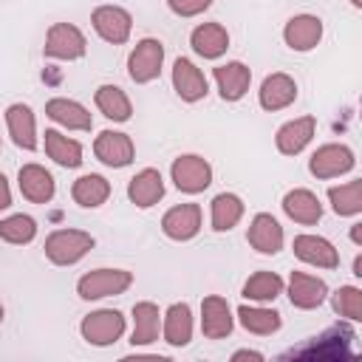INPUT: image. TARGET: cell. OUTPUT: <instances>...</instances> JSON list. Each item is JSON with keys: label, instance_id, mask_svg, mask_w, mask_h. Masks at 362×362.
<instances>
[{"label": "cell", "instance_id": "1", "mask_svg": "<svg viewBox=\"0 0 362 362\" xmlns=\"http://www.w3.org/2000/svg\"><path fill=\"white\" fill-rule=\"evenodd\" d=\"M93 235L82 229H54L45 238V257L54 266H74L93 249Z\"/></svg>", "mask_w": 362, "mask_h": 362}, {"label": "cell", "instance_id": "2", "mask_svg": "<svg viewBox=\"0 0 362 362\" xmlns=\"http://www.w3.org/2000/svg\"><path fill=\"white\" fill-rule=\"evenodd\" d=\"M133 283V274L127 269H93L76 280V294L82 300H105L124 294Z\"/></svg>", "mask_w": 362, "mask_h": 362}, {"label": "cell", "instance_id": "3", "mask_svg": "<svg viewBox=\"0 0 362 362\" xmlns=\"http://www.w3.org/2000/svg\"><path fill=\"white\" fill-rule=\"evenodd\" d=\"M124 314L116 311V308H99V311H90L88 317H82L79 322V334L88 345H96V348H107L113 342L122 339L124 334Z\"/></svg>", "mask_w": 362, "mask_h": 362}, {"label": "cell", "instance_id": "4", "mask_svg": "<svg viewBox=\"0 0 362 362\" xmlns=\"http://www.w3.org/2000/svg\"><path fill=\"white\" fill-rule=\"evenodd\" d=\"M161 65H164V42L156 37H144L136 42V48L127 57V76L136 85H147L158 79Z\"/></svg>", "mask_w": 362, "mask_h": 362}, {"label": "cell", "instance_id": "5", "mask_svg": "<svg viewBox=\"0 0 362 362\" xmlns=\"http://www.w3.org/2000/svg\"><path fill=\"white\" fill-rule=\"evenodd\" d=\"M354 339H356L354 328H348L345 322H339V325L328 328L325 334L314 337V342H308L305 348L294 351V356H311V359H314V356H317V359H348V356H354Z\"/></svg>", "mask_w": 362, "mask_h": 362}, {"label": "cell", "instance_id": "6", "mask_svg": "<svg viewBox=\"0 0 362 362\" xmlns=\"http://www.w3.org/2000/svg\"><path fill=\"white\" fill-rule=\"evenodd\" d=\"M85 51H88V40H85V34L74 23H54L48 28L45 45H42V54L45 57L74 62V59H82Z\"/></svg>", "mask_w": 362, "mask_h": 362}, {"label": "cell", "instance_id": "7", "mask_svg": "<svg viewBox=\"0 0 362 362\" xmlns=\"http://www.w3.org/2000/svg\"><path fill=\"white\" fill-rule=\"evenodd\" d=\"M170 175H173V184L187 192V195H198L204 192L209 184H212V167L204 156H195V153H184L173 161L170 167Z\"/></svg>", "mask_w": 362, "mask_h": 362}, {"label": "cell", "instance_id": "8", "mask_svg": "<svg viewBox=\"0 0 362 362\" xmlns=\"http://www.w3.org/2000/svg\"><path fill=\"white\" fill-rule=\"evenodd\" d=\"M354 164H356V158H354V150L348 144H322L308 158V173L314 178L325 181V178H337V175L351 173Z\"/></svg>", "mask_w": 362, "mask_h": 362}, {"label": "cell", "instance_id": "9", "mask_svg": "<svg viewBox=\"0 0 362 362\" xmlns=\"http://www.w3.org/2000/svg\"><path fill=\"white\" fill-rule=\"evenodd\" d=\"M90 25H93V31H96L105 42L122 45V42L130 40L133 17H130V11L122 8V6H99V8H93V14H90Z\"/></svg>", "mask_w": 362, "mask_h": 362}, {"label": "cell", "instance_id": "10", "mask_svg": "<svg viewBox=\"0 0 362 362\" xmlns=\"http://www.w3.org/2000/svg\"><path fill=\"white\" fill-rule=\"evenodd\" d=\"M93 156L105 164V167H127L136 156V147H133V139L127 133H119V130H102L93 141Z\"/></svg>", "mask_w": 362, "mask_h": 362}, {"label": "cell", "instance_id": "11", "mask_svg": "<svg viewBox=\"0 0 362 362\" xmlns=\"http://www.w3.org/2000/svg\"><path fill=\"white\" fill-rule=\"evenodd\" d=\"M161 232L170 240H192L201 232V206L198 204H175L161 218Z\"/></svg>", "mask_w": 362, "mask_h": 362}, {"label": "cell", "instance_id": "12", "mask_svg": "<svg viewBox=\"0 0 362 362\" xmlns=\"http://www.w3.org/2000/svg\"><path fill=\"white\" fill-rule=\"evenodd\" d=\"M235 328V317L232 308L226 303V297L221 294H209L201 300V331L206 339H223L229 337Z\"/></svg>", "mask_w": 362, "mask_h": 362}, {"label": "cell", "instance_id": "13", "mask_svg": "<svg viewBox=\"0 0 362 362\" xmlns=\"http://www.w3.org/2000/svg\"><path fill=\"white\" fill-rule=\"evenodd\" d=\"M246 240H249V246H252L255 252H260V255H277V252L283 249L286 235H283V226H280V221H277L274 215L257 212V215L252 218V223H249Z\"/></svg>", "mask_w": 362, "mask_h": 362}, {"label": "cell", "instance_id": "14", "mask_svg": "<svg viewBox=\"0 0 362 362\" xmlns=\"http://www.w3.org/2000/svg\"><path fill=\"white\" fill-rule=\"evenodd\" d=\"M328 297V286L322 277L308 274V272H291L288 277V300L294 308L311 311L317 305H322V300Z\"/></svg>", "mask_w": 362, "mask_h": 362}, {"label": "cell", "instance_id": "15", "mask_svg": "<svg viewBox=\"0 0 362 362\" xmlns=\"http://www.w3.org/2000/svg\"><path fill=\"white\" fill-rule=\"evenodd\" d=\"M173 88L184 102H198V99H204L209 93L204 71L187 57H178L173 62Z\"/></svg>", "mask_w": 362, "mask_h": 362}, {"label": "cell", "instance_id": "16", "mask_svg": "<svg viewBox=\"0 0 362 362\" xmlns=\"http://www.w3.org/2000/svg\"><path fill=\"white\" fill-rule=\"evenodd\" d=\"M291 249H294V257H300L308 266H317V269H337L339 266V252L334 249L331 240H325L320 235H297Z\"/></svg>", "mask_w": 362, "mask_h": 362}, {"label": "cell", "instance_id": "17", "mask_svg": "<svg viewBox=\"0 0 362 362\" xmlns=\"http://www.w3.org/2000/svg\"><path fill=\"white\" fill-rule=\"evenodd\" d=\"M283 40L291 51H311L322 40V20L314 14H294L283 28Z\"/></svg>", "mask_w": 362, "mask_h": 362}, {"label": "cell", "instance_id": "18", "mask_svg": "<svg viewBox=\"0 0 362 362\" xmlns=\"http://www.w3.org/2000/svg\"><path fill=\"white\" fill-rule=\"evenodd\" d=\"M212 76H215V85H218V93H221L223 102H238V99H243L246 90H249V85H252V71H249V65H243V62H238V59H232V62H226V65H218V68L212 71Z\"/></svg>", "mask_w": 362, "mask_h": 362}, {"label": "cell", "instance_id": "19", "mask_svg": "<svg viewBox=\"0 0 362 362\" xmlns=\"http://www.w3.org/2000/svg\"><path fill=\"white\" fill-rule=\"evenodd\" d=\"M6 127H8V136L11 141L20 147V150H37V119H34V110L23 102H14L6 107Z\"/></svg>", "mask_w": 362, "mask_h": 362}, {"label": "cell", "instance_id": "20", "mask_svg": "<svg viewBox=\"0 0 362 362\" xmlns=\"http://www.w3.org/2000/svg\"><path fill=\"white\" fill-rule=\"evenodd\" d=\"M314 133H317V119H314V116H300V119L286 122V124L277 130L274 144H277V150H280L283 156H297V153H303V150L311 144Z\"/></svg>", "mask_w": 362, "mask_h": 362}, {"label": "cell", "instance_id": "21", "mask_svg": "<svg viewBox=\"0 0 362 362\" xmlns=\"http://www.w3.org/2000/svg\"><path fill=\"white\" fill-rule=\"evenodd\" d=\"M127 198H130V204H136L139 209L156 206V204L164 198V178H161V173H158L156 167L139 170V173L130 178V184H127Z\"/></svg>", "mask_w": 362, "mask_h": 362}, {"label": "cell", "instance_id": "22", "mask_svg": "<svg viewBox=\"0 0 362 362\" xmlns=\"http://www.w3.org/2000/svg\"><path fill=\"white\" fill-rule=\"evenodd\" d=\"M17 184H20V192L23 198H28L31 204H48L57 192V184H54V175L40 167V164H25L20 167L17 173Z\"/></svg>", "mask_w": 362, "mask_h": 362}, {"label": "cell", "instance_id": "23", "mask_svg": "<svg viewBox=\"0 0 362 362\" xmlns=\"http://www.w3.org/2000/svg\"><path fill=\"white\" fill-rule=\"evenodd\" d=\"M45 116L68 130H90L93 127V116L88 113L85 105H79L76 99H65V96H54L45 102Z\"/></svg>", "mask_w": 362, "mask_h": 362}, {"label": "cell", "instance_id": "24", "mask_svg": "<svg viewBox=\"0 0 362 362\" xmlns=\"http://www.w3.org/2000/svg\"><path fill=\"white\" fill-rule=\"evenodd\" d=\"M189 45L204 59H218L229 48V31L221 23H201L189 34Z\"/></svg>", "mask_w": 362, "mask_h": 362}, {"label": "cell", "instance_id": "25", "mask_svg": "<svg viewBox=\"0 0 362 362\" xmlns=\"http://www.w3.org/2000/svg\"><path fill=\"white\" fill-rule=\"evenodd\" d=\"M297 99V82L288 74H269L257 90V102L263 110H283Z\"/></svg>", "mask_w": 362, "mask_h": 362}, {"label": "cell", "instance_id": "26", "mask_svg": "<svg viewBox=\"0 0 362 362\" xmlns=\"http://www.w3.org/2000/svg\"><path fill=\"white\" fill-rule=\"evenodd\" d=\"M283 212H286L294 223L311 226V223H317V221L322 218V204H320V198H317L311 189L297 187V189H288V192L283 195Z\"/></svg>", "mask_w": 362, "mask_h": 362}, {"label": "cell", "instance_id": "27", "mask_svg": "<svg viewBox=\"0 0 362 362\" xmlns=\"http://www.w3.org/2000/svg\"><path fill=\"white\" fill-rule=\"evenodd\" d=\"M161 334H164V342L173 345V348H184L189 345L192 339V311L187 303H173L164 314V322H161Z\"/></svg>", "mask_w": 362, "mask_h": 362}, {"label": "cell", "instance_id": "28", "mask_svg": "<svg viewBox=\"0 0 362 362\" xmlns=\"http://www.w3.org/2000/svg\"><path fill=\"white\" fill-rule=\"evenodd\" d=\"M158 328H161V314H158V305L150 303V300H141L133 305V334H130V342L136 348L141 345H150L158 339Z\"/></svg>", "mask_w": 362, "mask_h": 362}, {"label": "cell", "instance_id": "29", "mask_svg": "<svg viewBox=\"0 0 362 362\" xmlns=\"http://www.w3.org/2000/svg\"><path fill=\"white\" fill-rule=\"evenodd\" d=\"M71 198L85 209H96L110 198V181L105 175H99V173H85V175H79L74 181Z\"/></svg>", "mask_w": 362, "mask_h": 362}, {"label": "cell", "instance_id": "30", "mask_svg": "<svg viewBox=\"0 0 362 362\" xmlns=\"http://www.w3.org/2000/svg\"><path fill=\"white\" fill-rule=\"evenodd\" d=\"M93 102L99 107V113L110 122H127L133 116V105L130 96L119 88V85H99L93 93Z\"/></svg>", "mask_w": 362, "mask_h": 362}, {"label": "cell", "instance_id": "31", "mask_svg": "<svg viewBox=\"0 0 362 362\" xmlns=\"http://www.w3.org/2000/svg\"><path fill=\"white\" fill-rule=\"evenodd\" d=\"M45 156L54 158L59 167H79L82 164V144L76 139H68L59 130H45Z\"/></svg>", "mask_w": 362, "mask_h": 362}, {"label": "cell", "instance_id": "32", "mask_svg": "<svg viewBox=\"0 0 362 362\" xmlns=\"http://www.w3.org/2000/svg\"><path fill=\"white\" fill-rule=\"evenodd\" d=\"M209 221H212V229L215 232H229L232 226H238V221L243 218V201L235 195V192H221L212 198V206H209Z\"/></svg>", "mask_w": 362, "mask_h": 362}, {"label": "cell", "instance_id": "33", "mask_svg": "<svg viewBox=\"0 0 362 362\" xmlns=\"http://www.w3.org/2000/svg\"><path fill=\"white\" fill-rule=\"evenodd\" d=\"M238 320L249 334H257V337H269V334L280 331V325H283L280 314L274 308H263V305H240Z\"/></svg>", "mask_w": 362, "mask_h": 362}, {"label": "cell", "instance_id": "34", "mask_svg": "<svg viewBox=\"0 0 362 362\" xmlns=\"http://www.w3.org/2000/svg\"><path fill=\"white\" fill-rule=\"evenodd\" d=\"M283 294V277L277 272H255L246 283H243V297L252 303H272Z\"/></svg>", "mask_w": 362, "mask_h": 362}, {"label": "cell", "instance_id": "35", "mask_svg": "<svg viewBox=\"0 0 362 362\" xmlns=\"http://www.w3.org/2000/svg\"><path fill=\"white\" fill-rule=\"evenodd\" d=\"M328 201H331L334 212L342 215V218L359 215L362 212V181H348V184L331 187L328 189Z\"/></svg>", "mask_w": 362, "mask_h": 362}, {"label": "cell", "instance_id": "36", "mask_svg": "<svg viewBox=\"0 0 362 362\" xmlns=\"http://www.w3.org/2000/svg\"><path fill=\"white\" fill-rule=\"evenodd\" d=\"M0 238L6 243H14V246H23V243H31L37 238V221L31 215H23V212H14L8 218L0 221Z\"/></svg>", "mask_w": 362, "mask_h": 362}, {"label": "cell", "instance_id": "37", "mask_svg": "<svg viewBox=\"0 0 362 362\" xmlns=\"http://www.w3.org/2000/svg\"><path fill=\"white\" fill-rule=\"evenodd\" d=\"M331 305L339 317L351 320V322H359L362 320V291L356 286H339L331 297Z\"/></svg>", "mask_w": 362, "mask_h": 362}, {"label": "cell", "instance_id": "38", "mask_svg": "<svg viewBox=\"0 0 362 362\" xmlns=\"http://www.w3.org/2000/svg\"><path fill=\"white\" fill-rule=\"evenodd\" d=\"M167 6L178 17H198L212 6V0H167Z\"/></svg>", "mask_w": 362, "mask_h": 362}, {"label": "cell", "instance_id": "39", "mask_svg": "<svg viewBox=\"0 0 362 362\" xmlns=\"http://www.w3.org/2000/svg\"><path fill=\"white\" fill-rule=\"evenodd\" d=\"M8 206H11V189H8L6 175L0 173V212H3V209H8Z\"/></svg>", "mask_w": 362, "mask_h": 362}, {"label": "cell", "instance_id": "40", "mask_svg": "<svg viewBox=\"0 0 362 362\" xmlns=\"http://www.w3.org/2000/svg\"><path fill=\"white\" fill-rule=\"evenodd\" d=\"M232 359H255V362H263V354H260V351H249V348H243V351H235Z\"/></svg>", "mask_w": 362, "mask_h": 362}, {"label": "cell", "instance_id": "41", "mask_svg": "<svg viewBox=\"0 0 362 362\" xmlns=\"http://www.w3.org/2000/svg\"><path fill=\"white\" fill-rule=\"evenodd\" d=\"M351 240H354L356 246H362V223H354V226H351Z\"/></svg>", "mask_w": 362, "mask_h": 362}, {"label": "cell", "instance_id": "42", "mask_svg": "<svg viewBox=\"0 0 362 362\" xmlns=\"http://www.w3.org/2000/svg\"><path fill=\"white\" fill-rule=\"evenodd\" d=\"M354 274L362 277V257H359V255H356V260H354Z\"/></svg>", "mask_w": 362, "mask_h": 362}, {"label": "cell", "instance_id": "43", "mask_svg": "<svg viewBox=\"0 0 362 362\" xmlns=\"http://www.w3.org/2000/svg\"><path fill=\"white\" fill-rule=\"evenodd\" d=\"M351 6H354V8H362V0H351Z\"/></svg>", "mask_w": 362, "mask_h": 362}, {"label": "cell", "instance_id": "44", "mask_svg": "<svg viewBox=\"0 0 362 362\" xmlns=\"http://www.w3.org/2000/svg\"><path fill=\"white\" fill-rule=\"evenodd\" d=\"M3 317H6V308H3V303H0V322H3Z\"/></svg>", "mask_w": 362, "mask_h": 362}, {"label": "cell", "instance_id": "45", "mask_svg": "<svg viewBox=\"0 0 362 362\" xmlns=\"http://www.w3.org/2000/svg\"><path fill=\"white\" fill-rule=\"evenodd\" d=\"M0 147H3V141H0Z\"/></svg>", "mask_w": 362, "mask_h": 362}]
</instances>
